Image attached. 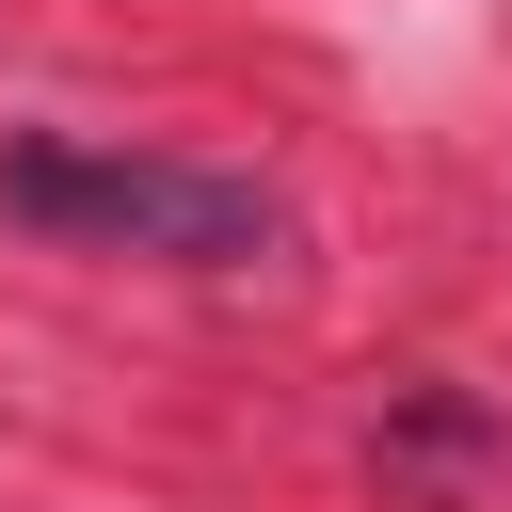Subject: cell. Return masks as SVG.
<instances>
[{"label": "cell", "instance_id": "cell-1", "mask_svg": "<svg viewBox=\"0 0 512 512\" xmlns=\"http://www.w3.org/2000/svg\"><path fill=\"white\" fill-rule=\"evenodd\" d=\"M0 208L96 256H176V272H256L288 240V208L256 176L208 160H144V144H0Z\"/></svg>", "mask_w": 512, "mask_h": 512}]
</instances>
